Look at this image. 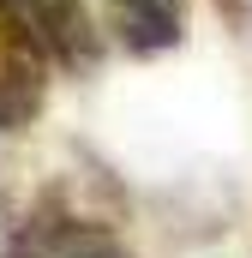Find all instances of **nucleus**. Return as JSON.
I'll list each match as a JSON object with an SVG mask.
<instances>
[{"instance_id":"nucleus-1","label":"nucleus","mask_w":252,"mask_h":258,"mask_svg":"<svg viewBox=\"0 0 252 258\" xmlns=\"http://www.w3.org/2000/svg\"><path fill=\"white\" fill-rule=\"evenodd\" d=\"M0 258H132L114 216L120 192L102 168H42L24 192H0Z\"/></svg>"},{"instance_id":"nucleus-2","label":"nucleus","mask_w":252,"mask_h":258,"mask_svg":"<svg viewBox=\"0 0 252 258\" xmlns=\"http://www.w3.org/2000/svg\"><path fill=\"white\" fill-rule=\"evenodd\" d=\"M48 48L36 42V30L0 6V132H24L42 114L48 96Z\"/></svg>"},{"instance_id":"nucleus-3","label":"nucleus","mask_w":252,"mask_h":258,"mask_svg":"<svg viewBox=\"0 0 252 258\" xmlns=\"http://www.w3.org/2000/svg\"><path fill=\"white\" fill-rule=\"evenodd\" d=\"M102 48H120V54H162L180 42L186 30V6L180 0H84Z\"/></svg>"}]
</instances>
